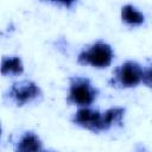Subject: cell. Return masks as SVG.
<instances>
[{
	"label": "cell",
	"instance_id": "11",
	"mask_svg": "<svg viewBox=\"0 0 152 152\" xmlns=\"http://www.w3.org/2000/svg\"><path fill=\"white\" fill-rule=\"evenodd\" d=\"M48 4L55 6V7H59L62 10H66V11H74L77 5L78 1L77 0H58V1H49Z\"/></svg>",
	"mask_w": 152,
	"mask_h": 152
},
{
	"label": "cell",
	"instance_id": "10",
	"mask_svg": "<svg viewBox=\"0 0 152 152\" xmlns=\"http://www.w3.org/2000/svg\"><path fill=\"white\" fill-rule=\"evenodd\" d=\"M142 84L150 89H152V58L147 59L146 65L144 66L142 75Z\"/></svg>",
	"mask_w": 152,
	"mask_h": 152
},
{
	"label": "cell",
	"instance_id": "1",
	"mask_svg": "<svg viewBox=\"0 0 152 152\" xmlns=\"http://www.w3.org/2000/svg\"><path fill=\"white\" fill-rule=\"evenodd\" d=\"M2 99L6 103L13 107L23 108L40 103L44 100V91L33 80L21 78L11 83V86L5 90Z\"/></svg>",
	"mask_w": 152,
	"mask_h": 152
},
{
	"label": "cell",
	"instance_id": "5",
	"mask_svg": "<svg viewBox=\"0 0 152 152\" xmlns=\"http://www.w3.org/2000/svg\"><path fill=\"white\" fill-rule=\"evenodd\" d=\"M70 122L76 127L89 131L94 134L102 133V112L93 107L77 108L71 115Z\"/></svg>",
	"mask_w": 152,
	"mask_h": 152
},
{
	"label": "cell",
	"instance_id": "6",
	"mask_svg": "<svg viewBox=\"0 0 152 152\" xmlns=\"http://www.w3.org/2000/svg\"><path fill=\"white\" fill-rule=\"evenodd\" d=\"M44 144L38 133L32 129H25L19 133L13 142V152H42Z\"/></svg>",
	"mask_w": 152,
	"mask_h": 152
},
{
	"label": "cell",
	"instance_id": "9",
	"mask_svg": "<svg viewBox=\"0 0 152 152\" xmlns=\"http://www.w3.org/2000/svg\"><path fill=\"white\" fill-rule=\"evenodd\" d=\"M25 72V65L19 55H4L1 58V75L4 77H19Z\"/></svg>",
	"mask_w": 152,
	"mask_h": 152
},
{
	"label": "cell",
	"instance_id": "12",
	"mask_svg": "<svg viewBox=\"0 0 152 152\" xmlns=\"http://www.w3.org/2000/svg\"><path fill=\"white\" fill-rule=\"evenodd\" d=\"M42 152H61V151H58V150H56V148H52V147H48V148L44 147Z\"/></svg>",
	"mask_w": 152,
	"mask_h": 152
},
{
	"label": "cell",
	"instance_id": "7",
	"mask_svg": "<svg viewBox=\"0 0 152 152\" xmlns=\"http://www.w3.org/2000/svg\"><path fill=\"white\" fill-rule=\"evenodd\" d=\"M126 107L124 106H113L102 112V133L109 132L112 129L122 128L125 125Z\"/></svg>",
	"mask_w": 152,
	"mask_h": 152
},
{
	"label": "cell",
	"instance_id": "4",
	"mask_svg": "<svg viewBox=\"0 0 152 152\" xmlns=\"http://www.w3.org/2000/svg\"><path fill=\"white\" fill-rule=\"evenodd\" d=\"M144 66L135 59H126L116 65L107 81L108 87L126 90L137 88L142 83Z\"/></svg>",
	"mask_w": 152,
	"mask_h": 152
},
{
	"label": "cell",
	"instance_id": "2",
	"mask_svg": "<svg viewBox=\"0 0 152 152\" xmlns=\"http://www.w3.org/2000/svg\"><path fill=\"white\" fill-rule=\"evenodd\" d=\"M100 96V89L84 75H71L68 77V91L65 102L77 108L91 107Z\"/></svg>",
	"mask_w": 152,
	"mask_h": 152
},
{
	"label": "cell",
	"instance_id": "8",
	"mask_svg": "<svg viewBox=\"0 0 152 152\" xmlns=\"http://www.w3.org/2000/svg\"><path fill=\"white\" fill-rule=\"evenodd\" d=\"M120 19L127 28H138L146 24V14L132 4H125L120 10Z\"/></svg>",
	"mask_w": 152,
	"mask_h": 152
},
{
	"label": "cell",
	"instance_id": "3",
	"mask_svg": "<svg viewBox=\"0 0 152 152\" xmlns=\"http://www.w3.org/2000/svg\"><path fill=\"white\" fill-rule=\"evenodd\" d=\"M115 58L113 46L99 38L89 44H86L77 53L76 62L82 66H91L97 70L107 69L112 65Z\"/></svg>",
	"mask_w": 152,
	"mask_h": 152
}]
</instances>
